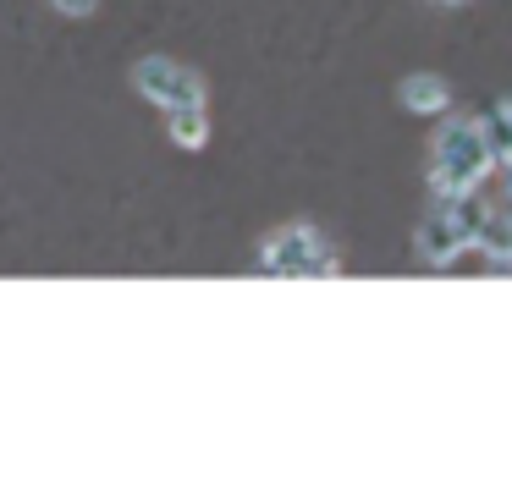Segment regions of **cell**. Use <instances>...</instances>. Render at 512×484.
<instances>
[{"label": "cell", "instance_id": "cell-5", "mask_svg": "<svg viewBox=\"0 0 512 484\" xmlns=\"http://www.w3.org/2000/svg\"><path fill=\"white\" fill-rule=\"evenodd\" d=\"M397 99H402V110H413V116H441V110H452V88H446V77H435V72L402 77Z\"/></svg>", "mask_w": 512, "mask_h": 484}, {"label": "cell", "instance_id": "cell-2", "mask_svg": "<svg viewBox=\"0 0 512 484\" xmlns=\"http://www.w3.org/2000/svg\"><path fill=\"white\" fill-rule=\"evenodd\" d=\"M259 270L287 275V281H331V275H342V259L314 226H281L259 248Z\"/></svg>", "mask_w": 512, "mask_h": 484}, {"label": "cell", "instance_id": "cell-10", "mask_svg": "<svg viewBox=\"0 0 512 484\" xmlns=\"http://www.w3.org/2000/svg\"><path fill=\"white\" fill-rule=\"evenodd\" d=\"M496 165H501V176H507V204H512V149H507V154H501V160H496Z\"/></svg>", "mask_w": 512, "mask_h": 484}, {"label": "cell", "instance_id": "cell-11", "mask_svg": "<svg viewBox=\"0 0 512 484\" xmlns=\"http://www.w3.org/2000/svg\"><path fill=\"white\" fill-rule=\"evenodd\" d=\"M435 6H457V0H435Z\"/></svg>", "mask_w": 512, "mask_h": 484}, {"label": "cell", "instance_id": "cell-6", "mask_svg": "<svg viewBox=\"0 0 512 484\" xmlns=\"http://www.w3.org/2000/svg\"><path fill=\"white\" fill-rule=\"evenodd\" d=\"M474 248L485 253L490 264L512 270V204L507 209H490L485 204V215H479V226H474Z\"/></svg>", "mask_w": 512, "mask_h": 484}, {"label": "cell", "instance_id": "cell-9", "mask_svg": "<svg viewBox=\"0 0 512 484\" xmlns=\"http://www.w3.org/2000/svg\"><path fill=\"white\" fill-rule=\"evenodd\" d=\"M50 6H56L61 17H89V11L100 6V0H50Z\"/></svg>", "mask_w": 512, "mask_h": 484}, {"label": "cell", "instance_id": "cell-7", "mask_svg": "<svg viewBox=\"0 0 512 484\" xmlns=\"http://www.w3.org/2000/svg\"><path fill=\"white\" fill-rule=\"evenodd\" d=\"M166 132H171V143H177V149L199 154L204 143H210V110H204V105H193V110H166Z\"/></svg>", "mask_w": 512, "mask_h": 484}, {"label": "cell", "instance_id": "cell-3", "mask_svg": "<svg viewBox=\"0 0 512 484\" xmlns=\"http://www.w3.org/2000/svg\"><path fill=\"white\" fill-rule=\"evenodd\" d=\"M479 215H485V198H474V193L441 198V204H435L430 215L419 220V231H413V248H419V259L441 270V264H452L463 248H474Z\"/></svg>", "mask_w": 512, "mask_h": 484}, {"label": "cell", "instance_id": "cell-8", "mask_svg": "<svg viewBox=\"0 0 512 484\" xmlns=\"http://www.w3.org/2000/svg\"><path fill=\"white\" fill-rule=\"evenodd\" d=\"M479 132H485V143H490V160H501V154L512 149V94L501 99L485 121H479Z\"/></svg>", "mask_w": 512, "mask_h": 484}, {"label": "cell", "instance_id": "cell-1", "mask_svg": "<svg viewBox=\"0 0 512 484\" xmlns=\"http://www.w3.org/2000/svg\"><path fill=\"white\" fill-rule=\"evenodd\" d=\"M490 143L479 132V116H452L441 132H435V160H430V187L435 198L452 193H474V182L490 171Z\"/></svg>", "mask_w": 512, "mask_h": 484}, {"label": "cell", "instance_id": "cell-4", "mask_svg": "<svg viewBox=\"0 0 512 484\" xmlns=\"http://www.w3.org/2000/svg\"><path fill=\"white\" fill-rule=\"evenodd\" d=\"M133 88L144 99H155L160 110H193V105H204V77L193 72V66L171 61V55H144V61L133 66Z\"/></svg>", "mask_w": 512, "mask_h": 484}]
</instances>
